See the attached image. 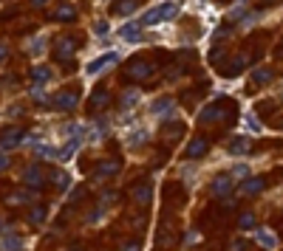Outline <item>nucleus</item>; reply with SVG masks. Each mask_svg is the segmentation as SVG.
Wrapping results in <instances>:
<instances>
[{"label": "nucleus", "mask_w": 283, "mask_h": 251, "mask_svg": "<svg viewBox=\"0 0 283 251\" xmlns=\"http://www.w3.org/2000/svg\"><path fill=\"white\" fill-rule=\"evenodd\" d=\"M176 11H178V6L173 3V0H167V3H161V6H156V9H150L147 14H144L142 26H156V23L173 20V17H176Z\"/></svg>", "instance_id": "nucleus-1"}, {"label": "nucleus", "mask_w": 283, "mask_h": 251, "mask_svg": "<svg viewBox=\"0 0 283 251\" xmlns=\"http://www.w3.org/2000/svg\"><path fill=\"white\" fill-rule=\"evenodd\" d=\"M247 175H249V167L247 164H238V167H232V175H230V178L235 181V178H247Z\"/></svg>", "instance_id": "nucleus-28"}, {"label": "nucleus", "mask_w": 283, "mask_h": 251, "mask_svg": "<svg viewBox=\"0 0 283 251\" xmlns=\"http://www.w3.org/2000/svg\"><path fill=\"white\" fill-rule=\"evenodd\" d=\"M122 251H139V243H128V246H125Z\"/></svg>", "instance_id": "nucleus-36"}, {"label": "nucleus", "mask_w": 283, "mask_h": 251, "mask_svg": "<svg viewBox=\"0 0 283 251\" xmlns=\"http://www.w3.org/2000/svg\"><path fill=\"white\" fill-rule=\"evenodd\" d=\"M31 79H34V85H45V82L51 79V68H48V65H37V68L31 71Z\"/></svg>", "instance_id": "nucleus-14"}, {"label": "nucleus", "mask_w": 283, "mask_h": 251, "mask_svg": "<svg viewBox=\"0 0 283 251\" xmlns=\"http://www.w3.org/2000/svg\"><path fill=\"white\" fill-rule=\"evenodd\" d=\"M74 48H77V40H60V43H57V57L65 60L68 54H74Z\"/></svg>", "instance_id": "nucleus-17"}, {"label": "nucleus", "mask_w": 283, "mask_h": 251, "mask_svg": "<svg viewBox=\"0 0 283 251\" xmlns=\"http://www.w3.org/2000/svg\"><path fill=\"white\" fill-rule=\"evenodd\" d=\"M272 77H275V74H272L269 68H258V71H255V82H258V85H266V82H272Z\"/></svg>", "instance_id": "nucleus-24"}, {"label": "nucleus", "mask_w": 283, "mask_h": 251, "mask_svg": "<svg viewBox=\"0 0 283 251\" xmlns=\"http://www.w3.org/2000/svg\"><path fill=\"white\" fill-rule=\"evenodd\" d=\"M54 99H57V102H54L57 110H74V107H77V93H57Z\"/></svg>", "instance_id": "nucleus-12"}, {"label": "nucleus", "mask_w": 283, "mask_h": 251, "mask_svg": "<svg viewBox=\"0 0 283 251\" xmlns=\"http://www.w3.org/2000/svg\"><path fill=\"white\" fill-rule=\"evenodd\" d=\"M255 240L261 243L264 249H275V246H278V237H275V234H269V232H264V229H261V232H255Z\"/></svg>", "instance_id": "nucleus-18"}, {"label": "nucleus", "mask_w": 283, "mask_h": 251, "mask_svg": "<svg viewBox=\"0 0 283 251\" xmlns=\"http://www.w3.org/2000/svg\"><path fill=\"white\" fill-rule=\"evenodd\" d=\"M43 3H48V0H31V6H43Z\"/></svg>", "instance_id": "nucleus-37"}, {"label": "nucleus", "mask_w": 283, "mask_h": 251, "mask_svg": "<svg viewBox=\"0 0 283 251\" xmlns=\"http://www.w3.org/2000/svg\"><path fill=\"white\" fill-rule=\"evenodd\" d=\"M139 102V90H128V93L122 96V107H131V104Z\"/></svg>", "instance_id": "nucleus-27"}, {"label": "nucleus", "mask_w": 283, "mask_h": 251, "mask_svg": "<svg viewBox=\"0 0 283 251\" xmlns=\"http://www.w3.org/2000/svg\"><path fill=\"white\" fill-rule=\"evenodd\" d=\"M119 14H131L133 9H136V0H116V6H114Z\"/></svg>", "instance_id": "nucleus-22"}, {"label": "nucleus", "mask_w": 283, "mask_h": 251, "mask_svg": "<svg viewBox=\"0 0 283 251\" xmlns=\"http://www.w3.org/2000/svg\"><path fill=\"white\" fill-rule=\"evenodd\" d=\"M6 60H9V48H6V45H0V65H3Z\"/></svg>", "instance_id": "nucleus-35"}, {"label": "nucleus", "mask_w": 283, "mask_h": 251, "mask_svg": "<svg viewBox=\"0 0 283 251\" xmlns=\"http://www.w3.org/2000/svg\"><path fill=\"white\" fill-rule=\"evenodd\" d=\"M247 127H252V133H261V121H258L255 116H249V119H247Z\"/></svg>", "instance_id": "nucleus-32"}, {"label": "nucleus", "mask_w": 283, "mask_h": 251, "mask_svg": "<svg viewBox=\"0 0 283 251\" xmlns=\"http://www.w3.org/2000/svg\"><path fill=\"white\" fill-rule=\"evenodd\" d=\"M238 226L244 229V232H247V229H255V215H252V212H244L241 220H238Z\"/></svg>", "instance_id": "nucleus-25"}, {"label": "nucleus", "mask_w": 283, "mask_h": 251, "mask_svg": "<svg viewBox=\"0 0 283 251\" xmlns=\"http://www.w3.org/2000/svg\"><path fill=\"white\" fill-rule=\"evenodd\" d=\"M94 28H97V34H99V37H105V34H108V23H105V20H97V26H94Z\"/></svg>", "instance_id": "nucleus-33"}, {"label": "nucleus", "mask_w": 283, "mask_h": 251, "mask_svg": "<svg viewBox=\"0 0 283 251\" xmlns=\"http://www.w3.org/2000/svg\"><path fill=\"white\" fill-rule=\"evenodd\" d=\"M0 251H23V237L14 232L3 234V240H0Z\"/></svg>", "instance_id": "nucleus-8"}, {"label": "nucleus", "mask_w": 283, "mask_h": 251, "mask_svg": "<svg viewBox=\"0 0 283 251\" xmlns=\"http://www.w3.org/2000/svg\"><path fill=\"white\" fill-rule=\"evenodd\" d=\"M40 181H43V175H40V167H28L26 172H23V183H28V186H37Z\"/></svg>", "instance_id": "nucleus-16"}, {"label": "nucleus", "mask_w": 283, "mask_h": 251, "mask_svg": "<svg viewBox=\"0 0 283 251\" xmlns=\"http://www.w3.org/2000/svg\"><path fill=\"white\" fill-rule=\"evenodd\" d=\"M74 17H77L74 6H60V11H54V20H74Z\"/></svg>", "instance_id": "nucleus-21"}, {"label": "nucleus", "mask_w": 283, "mask_h": 251, "mask_svg": "<svg viewBox=\"0 0 283 251\" xmlns=\"http://www.w3.org/2000/svg\"><path fill=\"white\" fill-rule=\"evenodd\" d=\"M128 71H131L133 79H147L153 74V65L150 62H144V60H139V62H131V68Z\"/></svg>", "instance_id": "nucleus-10"}, {"label": "nucleus", "mask_w": 283, "mask_h": 251, "mask_svg": "<svg viewBox=\"0 0 283 251\" xmlns=\"http://www.w3.org/2000/svg\"><path fill=\"white\" fill-rule=\"evenodd\" d=\"M17 144H23V130H20V127H9V130L0 136V153H9V150H14Z\"/></svg>", "instance_id": "nucleus-2"}, {"label": "nucleus", "mask_w": 283, "mask_h": 251, "mask_svg": "<svg viewBox=\"0 0 283 251\" xmlns=\"http://www.w3.org/2000/svg\"><path fill=\"white\" fill-rule=\"evenodd\" d=\"M249 150H252V139H249V136H238V139L230 144V153H232V156H247Z\"/></svg>", "instance_id": "nucleus-11"}, {"label": "nucleus", "mask_w": 283, "mask_h": 251, "mask_svg": "<svg viewBox=\"0 0 283 251\" xmlns=\"http://www.w3.org/2000/svg\"><path fill=\"white\" fill-rule=\"evenodd\" d=\"M77 150H80V136H74V139H71L68 144H65V147L60 150V156H57V158L68 161V158H74V156H77Z\"/></svg>", "instance_id": "nucleus-13"}, {"label": "nucleus", "mask_w": 283, "mask_h": 251, "mask_svg": "<svg viewBox=\"0 0 283 251\" xmlns=\"http://www.w3.org/2000/svg\"><path fill=\"white\" fill-rule=\"evenodd\" d=\"M119 37H122L125 43H139L142 40V23H125L119 28Z\"/></svg>", "instance_id": "nucleus-6"}, {"label": "nucleus", "mask_w": 283, "mask_h": 251, "mask_svg": "<svg viewBox=\"0 0 283 251\" xmlns=\"http://www.w3.org/2000/svg\"><path fill=\"white\" fill-rule=\"evenodd\" d=\"M218 116H221V107H218V104H210V107H204V110L198 113L201 121H212V119H218Z\"/></svg>", "instance_id": "nucleus-20"}, {"label": "nucleus", "mask_w": 283, "mask_h": 251, "mask_svg": "<svg viewBox=\"0 0 283 251\" xmlns=\"http://www.w3.org/2000/svg\"><path fill=\"white\" fill-rule=\"evenodd\" d=\"M37 156H45V158H57V156H60V150L48 147V144H37Z\"/></svg>", "instance_id": "nucleus-26"}, {"label": "nucleus", "mask_w": 283, "mask_h": 251, "mask_svg": "<svg viewBox=\"0 0 283 251\" xmlns=\"http://www.w3.org/2000/svg\"><path fill=\"white\" fill-rule=\"evenodd\" d=\"M232 183H235V181H232L230 175H218V178L212 181L210 189H212L215 198H230V195H232Z\"/></svg>", "instance_id": "nucleus-4"}, {"label": "nucleus", "mask_w": 283, "mask_h": 251, "mask_svg": "<svg viewBox=\"0 0 283 251\" xmlns=\"http://www.w3.org/2000/svg\"><path fill=\"white\" fill-rule=\"evenodd\" d=\"M207 150H210V141H207V139H193V141H190V147L184 150V156L187 158H201Z\"/></svg>", "instance_id": "nucleus-9"}, {"label": "nucleus", "mask_w": 283, "mask_h": 251, "mask_svg": "<svg viewBox=\"0 0 283 251\" xmlns=\"http://www.w3.org/2000/svg\"><path fill=\"white\" fill-rule=\"evenodd\" d=\"M150 110L156 113V116H167V113L176 110V99H170V96H161V99H156V102L150 104Z\"/></svg>", "instance_id": "nucleus-7"}, {"label": "nucleus", "mask_w": 283, "mask_h": 251, "mask_svg": "<svg viewBox=\"0 0 283 251\" xmlns=\"http://www.w3.org/2000/svg\"><path fill=\"white\" fill-rule=\"evenodd\" d=\"M43 220H45V209H40V206L31 209V223H43Z\"/></svg>", "instance_id": "nucleus-30"}, {"label": "nucleus", "mask_w": 283, "mask_h": 251, "mask_svg": "<svg viewBox=\"0 0 283 251\" xmlns=\"http://www.w3.org/2000/svg\"><path fill=\"white\" fill-rule=\"evenodd\" d=\"M266 189V178H261V175H258V178H247V181L241 183V195H261V192Z\"/></svg>", "instance_id": "nucleus-5"}, {"label": "nucleus", "mask_w": 283, "mask_h": 251, "mask_svg": "<svg viewBox=\"0 0 283 251\" xmlns=\"http://www.w3.org/2000/svg\"><path fill=\"white\" fill-rule=\"evenodd\" d=\"M31 200V195H26V192H17V195H11L9 203H28Z\"/></svg>", "instance_id": "nucleus-31"}, {"label": "nucleus", "mask_w": 283, "mask_h": 251, "mask_svg": "<svg viewBox=\"0 0 283 251\" xmlns=\"http://www.w3.org/2000/svg\"><path fill=\"white\" fill-rule=\"evenodd\" d=\"M116 169H119V164L116 161H102L97 169V178H108V175H116Z\"/></svg>", "instance_id": "nucleus-19"}, {"label": "nucleus", "mask_w": 283, "mask_h": 251, "mask_svg": "<svg viewBox=\"0 0 283 251\" xmlns=\"http://www.w3.org/2000/svg\"><path fill=\"white\" fill-rule=\"evenodd\" d=\"M119 60H122V57H119L116 51H111V54H105V57H99V60L88 62V65H85V71H88L91 77H94V74H99V71H105L108 65H116Z\"/></svg>", "instance_id": "nucleus-3"}, {"label": "nucleus", "mask_w": 283, "mask_h": 251, "mask_svg": "<svg viewBox=\"0 0 283 251\" xmlns=\"http://www.w3.org/2000/svg\"><path fill=\"white\" fill-rule=\"evenodd\" d=\"M150 186H147V183H144V186H139V189H133V198L139 200V203H147V200H150Z\"/></svg>", "instance_id": "nucleus-23"}, {"label": "nucleus", "mask_w": 283, "mask_h": 251, "mask_svg": "<svg viewBox=\"0 0 283 251\" xmlns=\"http://www.w3.org/2000/svg\"><path fill=\"white\" fill-rule=\"evenodd\" d=\"M51 181L57 183V186H68V175H65V172H60V169H57V172L51 175Z\"/></svg>", "instance_id": "nucleus-29"}, {"label": "nucleus", "mask_w": 283, "mask_h": 251, "mask_svg": "<svg viewBox=\"0 0 283 251\" xmlns=\"http://www.w3.org/2000/svg\"><path fill=\"white\" fill-rule=\"evenodd\" d=\"M108 104V90L105 87H97V93H94V99H91V110L97 113V110H102Z\"/></svg>", "instance_id": "nucleus-15"}, {"label": "nucleus", "mask_w": 283, "mask_h": 251, "mask_svg": "<svg viewBox=\"0 0 283 251\" xmlns=\"http://www.w3.org/2000/svg\"><path fill=\"white\" fill-rule=\"evenodd\" d=\"M9 167V153H0V172Z\"/></svg>", "instance_id": "nucleus-34"}]
</instances>
